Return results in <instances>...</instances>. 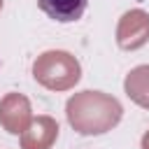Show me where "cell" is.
<instances>
[{
    "mask_svg": "<svg viewBox=\"0 0 149 149\" xmlns=\"http://www.w3.org/2000/svg\"><path fill=\"white\" fill-rule=\"evenodd\" d=\"M40 9L56 23H72L79 21L86 12L88 0H37Z\"/></svg>",
    "mask_w": 149,
    "mask_h": 149,
    "instance_id": "6da1fadb",
    "label": "cell"
}]
</instances>
